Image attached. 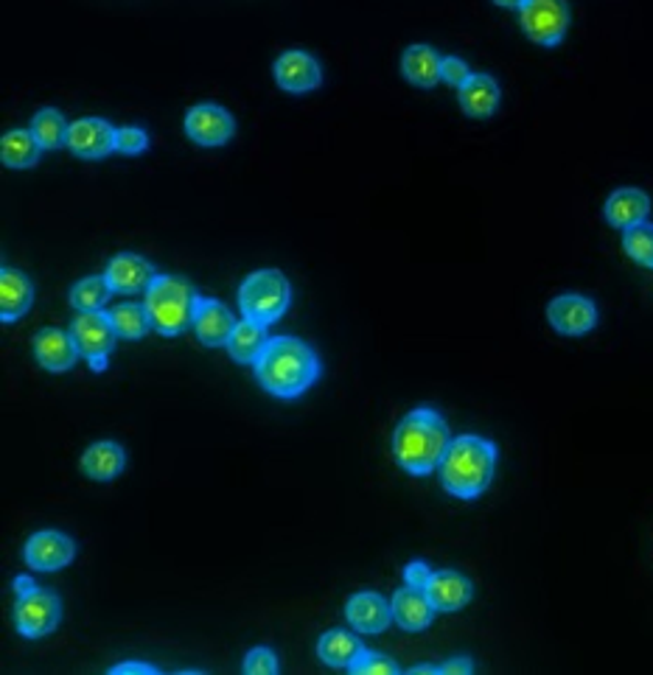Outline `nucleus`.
I'll return each instance as SVG.
<instances>
[{"instance_id":"nucleus-21","label":"nucleus","mask_w":653,"mask_h":675,"mask_svg":"<svg viewBox=\"0 0 653 675\" xmlns=\"http://www.w3.org/2000/svg\"><path fill=\"white\" fill-rule=\"evenodd\" d=\"M401 74L415 87H435L444 79V59L429 45H410L401 54Z\"/></svg>"},{"instance_id":"nucleus-39","label":"nucleus","mask_w":653,"mask_h":675,"mask_svg":"<svg viewBox=\"0 0 653 675\" xmlns=\"http://www.w3.org/2000/svg\"><path fill=\"white\" fill-rule=\"evenodd\" d=\"M34 589H37V586H34L31 577H18V580H14V591H18V597L29 595V591H34Z\"/></svg>"},{"instance_id":"nucleus-17","label":"nucleus","mask_w":653,"mask_h":675,"mask_svg":"<svg viewBox=\"0 0 653 675\" xmlns=\"http://www.w3.org/2000/svg\"><path fill=\"white\" fill-rule=\"evenodd\" d=\"M346 617L362 633H382L393 622V606L377 591H359L348 600Z\"/></svg>"},{"instance_id":"nucleus-12","label":"nucleus","mask_w":653,"mask_h":675,"mask_svg":"<svg viewBox=\"0 0 653 675\" xmlns=\"http://www.w3.org/2000/svg\"><path fill=\"white\" fill-rule=\"evenodd\" d=\"M275 81L286 92H312L323 85L320 62L306 51H286L275 59Z\"/></svg>"},{"instance_id":"nucleus-27","label":"nucleus","mask_w":653,"mask_h":675,"mask_svg":"<svg viewBox=\"0 0 653 675\" xmlns=\"http://www.w3.org/2000/svg\"><path fill=\"white\" fill-rule=\"evenodd\" d=\"M40 141L34 138L31 130H14L3 135L0 141V157H3V166L9 168H31L40 163Z\"/></svg>"},{"instance_id":"nucleus-38","label":"nucleus","mask_w":653,"mask_h":675,"mask_svg":"<svg viewBox=\"0 0 653 675\" xmlns=\"http://www.w3.org/2000/svg\"><path fill=\"white\" fill-rule=\"evenodd\" d=\"M112 675H123V673H157L154 667H149V664L141 662H127V664H118V667L110 669Z\"/></svg>"},{"instance_id":"nucleus-15","label":"nucleus","mask_w":653,"mask_h":675,"mask_svg":"<svg viewBox=\"0 0 653 675\" xmlns=\"http://www.w3.org/2000/svg\"><path fill=\"white\" fill-rule=\"evenodd\" d=\"M233 328H236V317L230 314L228 306H222L219 301L199 297L197 312H194V331H197L199 342L208 345V348L228 345Z\"/></svg>"},{"instance_id":"nucleus-25","label":"nucleus","mask_w":653,"mask_h":675,"mask_svg":"<svg viewBox=\"0 0 653 675\" xmlns=\"http://www.w3.org/2000/svg\"><path fill=\"white\" fill-rule=\"evenodd\" d=\"M123 462H127L123 448L112 440H101L92 443V446L85 451V457H81V471H85L90 479L110 482V479H116L118 473L123 471Z\"/></svg>"},{"instance_id":"nucleus-30","label":"nucleus","mask_w":653,"mask_h":675,"mask_svg":"<svg viewBox=\"0 0 653 675\" xmlns=\"http://www.w3.org/2000/svg\"><path fill=\"white\" fill-rule=\"evenodd\" d=\"M110 319L121 339H141L146 337V331L152 328L146 306H138V303H123V306L112 308Z\"/></svg>"},{"instance_id":"nucleus-1","label":"nucleus","mask_w":653,"mask_h":675,"mask_svg":"<svg viewBox=\"0 0 653 675\" xmlns=\"http://www.w3.org/2000/svg\"><path fill=\"white\" fill-rule=\"evenodd\" d=\"M255 379L275 399H297L320 379V359L303 339L270 337L255 359Z\"/></svg>"},{"instance_id":"nucleus-35","label":"nucleus","mask_w":653,"mask_h":675,"mask_svg":"<svg viewBox=\"0 0 653 675\" xmlns=\"http://www.w3.org/2000/svg\"><path fill=\"white\" fill-rule=\"evenodd\" d=\"M471 70L469 65L460 59V56H446L444 59V81L451 87H462L469 81Z\"/></svg>"},{"instance_id":"nucleus-32","label":"nucleus","mask_w":653,"mask_h":675,"mask_svg":"<svg viewBox=\"0 0 653 675\" xmlns=\"http://www.w3.org/2000/svg\"><path fill=\"white\" fill-rule=\"evenodd\" d=\"M351 673H357V675H395V673H399V664H395L393 658L382 656V653L362 651V656L353 662Z\"/></svg>"},{"instance_id":"nucleus-22","label":"nucleus","mask_w":653,"mask_h":675,"mask_svg":"<svg viewBox=\"0 0 653 675\" xmlns=\"http://www.w3.org/2000/svg\"><path fill=\"white\" fill-rule=\"evenodd\" d=\"M31 303H34V288H31L29 277L12 266H3V275H0V317H3V323H14L23 317Z\"/></svg>"},{"instance_id":"nucleus-6","label":"nucleus","mask_w":653,"mask_h":675,"mask_svg":"<svg viewBox=\"0 0 653 675\" xmlns=\"http://www.w3.org/2000/svg\"><path fill=\"white\" fill-rule=\"evenodd\" d=\"M519 23L533 43L555 48L562 45L569 29L567 0H524V7L519 9Z\"/></svg>"},{"instance_id":"nucleus-19","label":"nucleus","mask_w":653,"mask_h":675,"mask_svg":"<svg viewBox=\"0 0 653 675\" xmlns=\"http://www.w3.org/2000/svg\"><path fill=\"white\" fill-rule=\"evenodd\" d=\"M390 606H393V620L399 622V628L413 633L429 628L432 617H435V606H432L429 595L424 589H415V586H404V589L395 591Z\"/></svg>"},{"instance_id":"nucleus-29","label":"nucleus","mask_w":653,"mask_h":675,"mask_svg":"<svg viewBox=\"0 0 653 675\" xmlns=\"http://www.w3.org/2000/svg\"><path fill=\"white\" fill-rule=\"evenodd\" d=\"M110 295H116V292L107 283V277H85V281H79L70 288V306L76 312H101L107 301H110Z\"/></svg>"},{"instance_id":"nucleus-4","label":"nucleus","mask_w":653,"mask_h":675,"mask_svg":"<svg viewBox=\"0 0 653 675\" xmlns=\"http://www.w3.org/2000/svg\"><path fill=\"white\" fill-rule=\"evenodd\" d=\"M199 295L185 277L177 275H154L146 288V306L152 328L163 337H179L188 326H194Z\"/></svg>"},{"instance_id":"nucleus-28","label":"nucleus","mask_w":653,"mask_h":675,"mask_svg":"<svg viewBox=\"0 0 653 675\" xmlns=\"http://www.w3.org/2000/svg\"><path fill=\"white\" fill-rule=\"evenodd\" d=\"M31 132H34V138H37L43 149H59L68 146L70 123L65 121V116H62L59 110H51L48 107V110H40L37 116H34Z\"/></svg>"},{"instance_id":"nucleus-24","label":"nucleus","mask_w":653,"mask_h":675,"mask_svg":"<svg viewBox=\"0 0 653 675\" xmlns=\"http://www.w3.org/2000/svg\"><path fill=\"white\" fill-rule=\"evenodd\" d=\"M266 342H270V337H266V326H261V323H255V319H241V323H236L233 334H230L228 339V353L233 362L239 364H255V359L261 357V350L266 348Z\"/></svg>"},{"instance_id":"nucleus-37","label":"nucleus","mask_w":653,"mask_h":675,"mask_svg":"<svg viewBox=\"0 0 653 675\" xmlns=\"http://www.w3.org/2000/svg\"><path fill=\"white\" fill-rule=\"evenodd\" d=\"M471 669H475L471 658H451V662H446L444 667H440V673L460 675V673H471Z\"/></svg>"},{"instance_id":"nucleus-9","label":"nucleus","mask_w":653,"mask_h":675,"mask_svg":"<svg viewBox=\"0 0 653 675\" xmlns=\"http://www.w3.org/2000/svg\"><path fill=\"white\" fill-rule=\"evenodd\" d=\"M233 116L219 105H197L185 116V135L199 146H225L233 138Z\"/></svg>"},{"instance_id":"nucleus-10","label":"nucleus","mask_w":653,"mask_h":675,"mask_svg":"<svg viewBox=\"0 0 653 675\" xmlns=\"http://www.w3.org/2000/svg\"><path fill=\"white\" fill-rule=\"evenodd\" d=\"M76 546L74 541L65 533H56V530H43V533H34L25 541L23 558L25 564L34 571H59L74 560Z\"/></svg>"},{"instance_id":"nucleus-26","label":"nucleus","mask_w":653,"mask_h":675,"mask_svg":"<svg viewBox=\"0 0 653 675\" xmlns=\"http://www.w3.org/2000/svg\"><path fill=\"white\" fill-rule=\"evenodd\" d=\"M362 642H359L353 633L348 631H328L323 633L320 642H317V656L328 667H353L359 656H362Z\"/></svg>"},{"instance_id":"nucleus-41","label":"nucleus","mask_w":653,"mask_h":675,"mask_svg":"<svg viewBox=\"0 0 653 675\" xmlns=\"http://www.w3.org/2000/svg\"><path fill=\"white\" fill-rule=\"evenodd\" d=\"M410 673H418V675L421 673H440V667H429V664H424V667H421V664H418V667H413Z\"/></svg>"},{"instance_id":"nucleus-33","label":"nucleus","mask_w":653,"mask_h":675,"mask_svg":"<svg viewBox=\"0 0 653 675\" xmlns=\"http://www.w3.org/2000/svg\"><path fill=\"white\" fill-rule=\"evenodd\" d=\"M149 149V135L141 127H121L116 132V152L121 154H141Z\"/></svg>"},{"instance_id":"nucleus-14","label":"nucleus","mask_w":653,"mask_h":675,"mask_svg":"<svg viewBox=\"0 0 653 675\" xmlns=\"http://www.w3.org/2000/svg\"><path fill=\"white\" fill-rule=\"evenodd\" d=\"M34 357H37L40 368L51 370V373H65L76 364V359L81 357L79 348H76V339L70 331H62V328H43L34 339Z\"/></svg>"},{"instance_id":"nucleus-23","label":"nucleus","mask_w":653,"mask_h":675,"mask_svg":"<svg viewBox=\"0 0 653 675\" xmlns=\"http://www.w3.org/2000/svg\"><path fill=\"white\" fill-rule=\"evenodd\" d=\"M460 90V107L471 118H491L500 107V85L486 74H471Z\"/></svg>"},{"instance_id":"nucleus-18","label":"nucleus","mask_w":653,"mask_h":675,"mask_svg":"<svg viewBox=\"0 0 653 675\" xmlns=\"http://www.w3.org/2000/svg\"><path fill=\"white\" fill-rule=\"evenodd\" d=\"M424 591L429 595L435 611H444V614L460 611V608L471 600V584L460 571L451 569L432 571L429 584L424 586Z\"/></svg>"},{"instance_id":"nucleus-36","label":"nucleus","mask_w":653,"mask_h":675,"mask_svg":"<svg viewBox=\"0 0 653 675\" xmlns=\"http://www.w3.org/2000/svg\"><path fill=\"white\" fill-rule=\"evenodd\" d=\"M429 566L424 564V560H413V564H407V569H404V584L415 586V589H424L426 584H429Z\"/></svg>"},{"instance_id":"nucleus-13","label":"nucleus","mask_w":653,"mask_h":675,"mask_svg":"<svg viewBox=\"0 0 653 675\" xmlns=\"http://www.w3.org/2000/svg\"><path fill=\"white\" fill-rule=\"evenodd\" d=\"M116 132L110 123L101 118H81V121L70 123L68 132V149L76 157L99 160L116 152Z\"/></svg>"},{"instance_id":"nucleus-11","label":"nucleus","mask_w":653,"mask_h":675,"mask_svg":"<svg viewBox=\"0 0 653 675\" xmlns=\"http://www.w3.org/2000/svg\"><path fill=\"white\" fill-rule=\"evenodd\" d=\"M547 319L564 337H584L598 326V308L584 295H562L547 306Z\"/></svg>"},{"instance_id":"nucleus-3","label":"nucleus","mask_w":653,"mask_h":675,"mask_svg":"<svg viewBox=\"0 0 653 675\" xmlns=\"http://www.w3.org/2000/svg\"><path fill=\"white\" fill-rule=\"evenodd\" d=\"M497 468V446L486 437L462 435L446 448L440 462V482L457 499H477L493 479Z\"/></svg>"},{"instance_id":"nucleus-7","label":"nucleus","mask_w":653,"mask_h":675,"mask_svg":"<svg viewBox=\"0 0 653 675\" xmlns=\"http://www.w3.org/2000/svg\"><path fill=\"white\" fill-rule=\"evenodd\" d=\"M70 334L76 339V348H79L81 357L87 359L96 373L107 370V357L116 348V326H112L110 314L105 312H79V317L74 319Z\"/></svg>"},{"instance_id":"nucleus-40","label":"nucleus","mask_w":653,"mask_h":675,"mask_svg":"<svg viewBox=\"0 0 653 675\" xmlns=\"http://www.w3.org/2000/svg\"><path fill=\"white\" fill-rule=\"evenodd\" d=\"M497 7L502 9H522L524 7V0H493Z\"/></svg>"},{"instance_id":"nucleus-20","label":"nucleus","mask_w":653,"mask_h":675,"mask_svg":"<svg viewBox=\"0 0 653 675\" xmlns=\"http://www.w3.org/2000/svg\"><path fill=\"white\" fill-rule=\"evenodd\" d=\"M606 219H609L611 228L629 230L640 221H647V214H651V199H647L645 190L640 188H620L614 190L606 203Z\"/></svg>"},{"instance_id":"nucleus-16","label":"nucleus","mask_w":653,"mask_h":675,"mask_svg":"<svg viewBox=\"0 0 653 675\" xmlns=\"http://www.w3.org/2000/svg\"><path fill=\"white\" fill-rule=\"evenodd\" d=\"M107 283L118 295H135V292H146L149 283L154 281V270L146 259L132 255V252H121L107 264L105 272Z\"/></svg>"},{"instance_id":"nucleus-2","label":"nucleus","mask_w":653,"mask_h":675,"mask_svg":"<svg viewBox=\"0 0 653 675\" xmlns=\"http://www.w3.org/2000/svg\"><path fill=\"white\" fill-rule=\"evenodd\" d=\"M449 426L444 415L435 410H413L401 417L393 435L395 462L413 477H426L444 462L446 448H449Z\"/></svg>"},{"instance_id":"nucleus-8","label":"nucleus","mask_w":653,"mask_h":675,"mask_svg":"<svg viewBox=\"0 0 653 675\" xmlns=\"http://www.w3.org/2000/svg\"><path fill=\"white\" fill-rule=\"evenodd\" d=\"M62 620V602L54 591L48 589H34L29 595L18 597V608H14V622L18 631L25 639H40L48 636Z\"/></svg>"},{"instance_id":"nucleus-31","label":"nucleus","mask_w":653,"mask_h":675,"mask_svg":"<svg viewBox=\"0 0 653 675\" xmlns=\"http://www.w3.org/2000/svg\"><path fill=\"white\" fill-rule=\"evenodd\" d=\"M623 247L629 252L631 259L642 266H651L653 270V225L647 221H640L634 228L625 230L623 236Z\"/></svg>"},{"instance_id":"nucleus-34","label":"nucleus","mask_w":653,"mask_h":675,"mask_svg":"<svg viewBox=\"0 0 653 675\" xmlns=\"http://www.w3.org/2000/svg\"><path fill=\"white\" fill-rule=\"evenodd\" d=\"M244 673L250 675H275L277 673V658L266 647H255L247 653L244 658Z\"/></svg>"},{"instance_id":"nucleus-5","label":"nucleus","mask_w":653,"mask_h":675,"mask_svg":"<svg viewBox=\"0 0 653 675\" xmlns=\"http://www.w3.org/2000/svg\"><path fill=\"white\" fill-rule=\"evenodd\" d=\"M292 303V286L277 270H259L247 275L239 288V306L247 319L272 326L284 317Z\"/></svg>"}]
</instances>
